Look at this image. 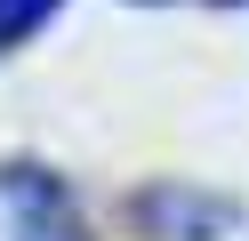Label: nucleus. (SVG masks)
Masks as SVG:
<instances>
[{
    "label": "nucleus",
    "instance_id": "obj_3",
    "mask_svg": "<svg viewBox=\"0 0 249 241\" xmlns=\"http://www.w3.org/2000/svg\"><path fill=\"white\" fill-rule=\"evenodd\" d=\"M56 8H65V0H0V56H17L33 32H49Z\"/></svg>",
    "mask_w": 249,
    "mask_h": 241
},
{
    "label": "nucleus",
    "instance_id": "obj_2",
    "mask_svg": "<svg viewBox=\"0 0 249 241\" xmlns=\"http://www.w3.org/2000/svg\"><path fill=\"white\" fill-rule=\"evenodd\" d=\"M0 225L8 241H89L72 185L40 161H0Z\"/></svg>",
    "mask_w": 249,
    "mask_h": 241
},
{
    "label": "nucleus",
    "instance_id": "obj_1",
    "mask_svg": "<svg viewBox=\"0 0 249 241\" xmlns=\"http://www.w3.org/2000/svg\"><path fill=\"white\" fill-rule=\"evenodd\" d=\"M121 217H129L137 241H233L249 225V209L209 185H185V177H153L121 201Z\"/></svg>",
    "mask_w": 249,
    "mask_h": 241
}]
</instances>
